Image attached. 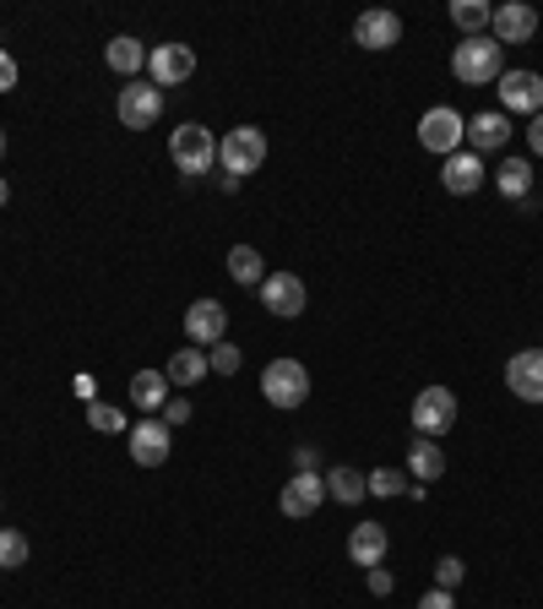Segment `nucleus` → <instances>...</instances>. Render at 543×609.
<instances>
[{
    "label": "nucleus",
    "mask_w": 543,
    "mask_h": 609,
    "mask_svg": "<svg viewBox=\"0 0 543 609\" xmlns=\"http://www.w3.org/2000/svg\"><path fill=\"white\" fill-rule=\"evenodd\" d=\"M11 88H16V60L0 49V93H11Z\"/></svg>",
    "instance_id": "obj_36"
},
{
    "label": "nucleus",
    "mask_w": 543,
    "mask_h": 609,
    "mask_svg": "<svg viewBox=\"0 0 543 609\" xmlns=\"http://www.w3.org/2000/svg\"><path fill=\"white\" fill-rule=\"evenodd\" d=\"M440 185H446L451 196H473V191L484 185V158H478V152H451V158L440 163Z\"/></svg>",
    "instance_id": "obj_18"
},
{
    "label": "nucleus",
    "mask_w": 543,
    "mask_h": 609,
    "mask_svg": "<svg viewBox=\"0 0 543 609\" xmlns=\"http://www.w3.org/2000/svg\"><path fill=\"white\" fill-rule=\"evenodd\" d=\"M262 398H267L272 409H299L310 398V370L299 359H272L267 370H262Z\"/></svg>",
    "instance_id": "obj_5"
},
{
    "label": "nucleus",
    "mask_w": 543,
    "mask_h": 609,
    "mask_svg": "<svg viewBox=\"0 0 543 609\" xmlns=\"http://www.w3.org/2000/svg\"><path fill=\"white\" fill-rule=\"evenodd\" d=\"M326 495L343 501V506H359V501L370 495V484H365V473H354V468H332V473H326Z\"/></svg>",
    "instance_id": "obj_27"
},
{
    "label": "nucleus",
    "mask_w": 543,
    "mask_h": 609,
    "mask_svg": "<svg viewBox=\"0 0 543 609\" xmlns=\"http://www.w3.org/2000/svg\"><path fill=\"white\" fill-rule=\"evenodd\" d=\"M126 447H131V462L136 468H163L169 452H174V430L152 414H141L131 430H126Z\"/></svg>",
    "instance_id": "obj_7"
},
{
    "label": "nucleus",
    "mask_w": 543,
    "mask_h": 609,
    "mask_svg": "<svg viewBox=\"0 0 543 609\" xmlns=\"http://www.w3.org/2000/svg\"><path fill=\"white\" fill-rule=\"evenodd\" d=\"M506 387L522 403H543V348H522L506 359Z\"/></svg>",
    "instance_id": "obj_14"
},
{
    "label": "nucleus",
    "mask_w": 543,
    "mask_h": 609,
    "mask_svg": "<svg viewBox=\"0 0 543 609\" xmlns=\"http://www.w3.org/2000/svg\"><path fill=\"white\" fill-rule=\"evenodd\" d=\"M27 566V539L16 528H0V572H16Z\"/></svg>",
    "instance_id": "obj_29"
},
{
    "label": "nucleus",
    "mask_w": 543,
    "mask_h": 609,
    "mask_svg": "<svg viewBox=\"0 0 543 609\" xmlns=\"http://www.w3.org/2000/svg\"><path fill=\"white\" fill-rule=\"evenodd\" d=\"M115 115H120V126L126 131H147L158 115H163V88H152V82H126L120 88V99H115Z\"/></svg>",
    "instance_id": "obj_9"
},
{
    "label": "nucleus",
    "mask_w": 543,
    "mask_h": 609,
    "mask_svg": "<svg viewBox=\"0 0 543 609\" xmlns=\"http://www.w3.org/2000/svg\"><path fill=\"white\" fill-rule=\"evenodd\" d=\"M169 158H174V169H180L185 180L212 174V163H218V137H212L201 120H185L180 131H169Z\"/></svg>",
    "instance_id": "obj_2"
},
{
    "label": "nucleus",
    "mask_w": 543,
    "mask_h": 609,
    "mask_svg": "<svg viewBox=\"0 0 543 609\" xmlns=\"http://www.w3.org/2000/svg\"><path fill=\"white\" fill-rule=\"evenodd\" d=\"M169 387H196L207 376V348H174V359L163 365Z\"/></svg>",
    "instance_id": "obj_22"
},
{
    "label": "nucleus",
    "mask_w": 543,
    "mask_h": 609,
    "mask_svg": "<svg viewBox=\"0 0 543 609\" xmlns=\"http://www.w3.org/2000/svg\"><path fill=\"white\" fill-rule=\"evenodd\" d=\"M0 158H5V131H0Z\"/></svg>",
    "instance_id": "obj_39"
},
{
    "label": "nucleus",
    "mask_w": 543,
    "mask_h": 609,
    "mask_svg": "<svg viewBox=\"0 0 543 609\" xmlns=\"http://www.w3.org/2000/svg\"><path fill=\"white\" fill-rule=\"evenodd\" d=\"M451 77H457L462 88H489V82L506 77V49H500L489 33L462 38V44L451 49Z\"/></svg>",
    "instance_id": "obj_1"
},
{
    "label": "nucleus",
    "mask_w": 543,
    "mask_h": 609,
    "mask_svg": "<svg viewBox=\"0 0 543 609\" xmlns=\"http://www.w3.org/2000/svg\"><path fill=\"white\" fill-rule=\"evenodd\" d=\"M506 142H511V120H506V115H489V110H484V115L467 120V152L484 158V152H500Z\"/></svg>",
    "instance_id": "obj_19"
},
{
    "label": "nucleus",
    "mask_w": 543,
    "mask_h": 609,
    "mask_svg": "<svg viewBox=\"0 0 543 609\" xmlns=\"http://www.w3.org/2000/svg\"><path fill=\"white\" fill-rule=\"evenodd\" d=\"M262 304H267L277 321H293V315L304 310V278H293V273H267V278H262Z\"/></svg>",
    "instance_id": "obj_16"
},
{
    "label": "nucleus",
    "mask_w": 543,
    "mask_h": 609,
    "mask_svg": "<svg viewBox=\"0 0 543 609\" xmlns=\"http://www.w3.org/2000/svg\"><path fill=\"white\" fill-rule=\"evenodd\" d=\"M88 425L93 430H104V436H126L131 425H126V414L120 409H109V403H88Z\"/></svg>",
    "instance_id": "obj_28"
},
{
    "label": "nucleus",
    "mask_w": 543,
    "mask_h": 609,
    "mask_svg": "<svg viewBox=\"0 0 543 609\" xmlns=\"http://www.w3.org/2000/svg\"><path fill=\"white\" fill-rule=\"evenodd\" d=\"M528 142H533V152L543 158V115H533V126H528Z\"/></svg>",
    "instance_id": "obj_37"
},
{
    "label": "nucleus",
    "mask_w": 543,
    "mask_h": 609,
    "mask_svg": "<svg viewBox=\"0 0 543 609\" xmlns=\"http://www.w3.org/2000/svg\"><path fill=\"white\" fill-rule=\"evenodd\" d=\"M386 550H392V533H386V522H354V533H348V561L354 566H381L386 561Z\"/></svg>",
    "instance_id": "obj_17"
},
{
    "label": "nucleus",
    "mask_w": 543,
    "mask_h": 609,
    "mask_svg": "<svg viewBox=\"0 0 543 609\" xmlns=\"http://www.w3.org/2000/svg\"><path fill=\"white\" fill-rule=\"evenodd\" d=\"M240 365H245V354H240V348H234V343H229V337H223V343H212V348H207V370H218V376H234V370H240Z\"/></svg>",
    "instance_id": "obj_30"
},
{
    "label": "nucleus",
    "mask_w": 543,
    "mask_h": 609,
    "mask_svg": "<svg viewBox=\"0 0 543 609\" xmlns=\"http://www.w3.org/2000/svg\"><path fill=\"white\" fill-rule=\"evenodd\" d=\"M418 609H457V599H451L446 588H429V594L418 599Z\"/></svg>",
    "instance_id": "obj_35"
},
{
    "label": "nucleus",
    "mask_w": 543,
    "mask_h": 609,
    "mask_svg": "<svg viewBox=\"0 0 543 609\" xmlns=\"http://www.w3.org/2000/svg\"><path fill=\"white\" fill-rule=\"evenodd\" d=\"M196 77V55L190 44H152L147 49V82L152 88H180Z\"/></svg>",
    "instance_id": "obj_10"
},
{
    "label": "nucleus",
    "mask_w": 543,
    "mask_h": 609,
    "mask_svg": "<svg viewBox=\"0 0 543 609\" xmlns=\"http://www.w3.org/2000/svg\"><path fill=\"white\" fill-rule=\"evenodd\" d=\"M169 398H174V392H169V376H163V370H136L131 376V403L141 414H163Z\"/></svg>",
    "instance_id": "obj_20"
},
{
    "label": "nucleus",
    "mask_w": 543,
    "mask_h": 609,
    "mask_svg": "<svg viewBox=\"0 0 543 609\" xmlns=\"http://www.w3.org/2000/svg\"><path fill=\"white\" fill-rule=\"evenodd\" d=\"M489 16H495L489 0H451V22L462 27V38H478L489 27Z\"/></svg>",
    "instance_id": "obj_26"
},
{
    "label": "nucleus",
    "mask_w": 543,
    "mask_h": 609,
    "mask_svg": "<svg viewBox=\"0 0 543 609\" xmlns=\"http://www.w3.org/2000/svg\"><path fill=\"white\" fill-rule=\"evenodd\" d=\"M158 420H163V425H169V430H174V425H190V398H169V403H163V414H158Z\"/></svg>",
    "instance_id": "obj_33"
},
{
    "label": "nucleus",
    "mask_w": 543,
    "mask_h": 609,
    "mask_svg": "<svg viewBox=\"0 0 543 609\" xmlns=\"http://www.w3.org/2000/svg\"><path fill=\"white\" fill-rule=\"evenodd\" d=\"M462 572H467V566H462L457 555H440V561H435V588H446V594H451V588L462 583Z\"/></svg>",
    "instance_id": "obj_32"
},
{
    "label": "nucleus",
    "mask_w": 543,
    "mask_h": 609,
    "mask_svg": "<svg viewBox=\"0 0 543 609\" xmlns=\"http://www.w3.org/2000/svg\"><path fill=\"white\" fill-rule=\"evenodd\" d=\"M495 88H500V104H506L511 115H528V120L543 115V77L539 71H506Z\"/></svg>",
    "instance_id": "obj_13"
},
{
    "label": "nucleus",
    "mask_w": 543,
    "mask_h": 609,
    "mask_svg": "<svg viewBox=\"0 0 543 609\" xmlns=\"http://www.w3.org/2000/svg\"><path fill=\"white\" fill-rule=\"evenodd\" d=\"M321 501H326V473H315V468H299V473L282 484V495H277V512H282V517H293V522H304V517H315V512H321Z\"/></svg>",
    "instance_id": "obj_8"
},
{
    "label": "nucleus",
    "mask_w": 543,
    "mask_h": 609,
    "mask_svg": "<svg viewBox=\"0 0 543 609\" xmlns=\"http://www.w3.org/2000/svg\"><path fill=\"white\" fill-rule=\"evenodd\" d=\"M185 337L196 343V348H212V343H223L229 337V310L218 300H196L185 310Z\"/></svg>",
    "instance_id": "obj_15"
},
{
    "label": "nucleus",
    "mask_w": 543,
    "mask_h": 609,
    "mask_svg": "<svg viewBox=\"0 0 543 609\" xmlns=\"http://www.w3.org/2000/svg\"><path fill=\"white\" fill-rule=\"evenodd\" d=\"M418 142L429 152H440V158H451V152H462V142H467V120H462L451 104H435V110H424V120H418Z\"/></svg>",
    "instance_id": "obj_6"
},
{
    "label": "nucleus",
    "mask_w": 543,
    "mask_h": 609,
    "mask_svg": "<svg viewBox=\"0 0 543 609\" xmlns=\"http://www.w3.org/2000/svg\"><path fill=\"white\" fill-rule=\"evenodd\" d=\"M407 473H413L418 484L440 479V473H446V452H440V441H424V436H418V441L407 447Z\"/></svg>",
    "instance_id": "obj_23"
},
{
    "label": "nucleus",
    "mask_w": 543,
    "mask_h": 609,
    "mask_svg": "<svg viewBox=\"0 0 543 609\" xmlns=\"http://www.w3.org/2000/svg\"><path fill=\"white\" fill-rule=\"evenodd\" d=\"M218 163H223V180H245L267 163V131L262 126H234L223 142H218Z\"/></svg>",
    "instance_id": "obj_3"
},
{
    "label": "nucleus",
    "mask_w": 543,
    "mask_h": 609,
    "mask_svg": "<svg viewBox=\"0 0 543 609\" xmlns=\"http://www.w3.org/2000/svg\"><path fill=\"white\" fill-rule=\"evenodd\" d=\"M229 278L245 284V289H262V278H267L262 251H256V245H234V251H229Z\"/></svg>",
    "instance_id": "obj_25"
},
{
    "label": "nucleus",
    "mask_w": 543,
    "mask_h": 609,
    "mask_svg": "<svg viewBox=\"0 0 543 609\" xmlns=\"http://www.w3.org/2000/svg\"><path fill=\"white\" fill-rule=\"evenodd\" d=\"M354 44H359V49H370V55H381V49L403 44V16H397V11H386V5L359 11V22H354Z\"/></svg>",
    "instance_id": "obj_11"
},
{
    "label": "nucleus",
    "mask_w": 543,
    "mask_h": 609,
    "mask_svg": "<svg viewBox=\"0 0 543 609\" xmlns=\"http://www.w3.org/2000/svg\"><path fill=\"white\" fill-rule=\"evenodd\" d=\"M539 33V11L533 5H522V0H506V5H495V16H489V38L506 49V44H528Z\"/></svg>",
    "instance_id": "obj_12"
},
{
    "label": "nucleus",
    "mask_w": 543,
    "mask_h": 609,
    "mask_svg": "<svg viewBox=\"0 0 543 609\" xmlns=\"http://www.w3.org/2000/svg\"><path fill=\"white\" fill-rule=\"evenodd\" d=\"M104 60H109V71H115V77H131V82L141 77V71H147V49H141V38H131V33L109 38Z\"/></svg>",
    "instance_id": "obj_21"
},
{
    "label": "nucleus",
    "mask_w": 543,
    "mask_h": 609,
    "mask_svg": "<svg viewBox=\"0 0 543 609\" xmlns=\"http://www.w3.org/2000/svg\"><path fill=\"white\" fill-rule=\"evenodd\" d=\"M5 196H11V180H5V174H0V207H5Z\"/></svg>",
    "instance_id": "obj_38"
},
{
    "label": "nucleus",
    "mask_w": 543,
    "mask_h": 609,
    "mask_svg": "<svg viewBox=\"0 0 543 609\" xmlns=\"http://www.w3.org/2000/svg\"><path fill=\"white\" fill-rule=\"evenodd\" d=\"M365 484H370V495H403L407 490V479H403V468H376V473H365Z\"/></svg>",
    "instance_id": "obj_31"
},
{
    "label": "nucleus",
    "mask_w": 543,
    "mask_h": 609,
    "mask_svg": "<svg viewBox=\"0 0 543 609\" xmlns=\"http://www.w3.org/2000/svg\"><path fill=\"white\" fill-rule=\"evenodd\" d=\"M413 430L424 436V441H440V436H451V425H457V392L451 387H424L418 398H413Z\"/></svg>",
    "instance_id": "obj_4"
},
{
    "label": "nucleus",
    "mask_w": 543,
    "mask_h": 609,
    "mask_svg": "<svg viewBox=\"0 0 543 609\" xmlns=\"http://www.w3.org/2000/svg\"><path fill=\"white\" fill-rule=\"evenodd\" d=\"M495 185H500V196L528 202V191H533V163H528V158H506V163L495 169Z\"/></svg>",
    "instance_id": "obj_24"
},
{
    "label": "nucleus",
    "mask_w": 543,
    "mask_h": 609,
    "mask_svg": "<svg viewBox=\"0 0 543 609\" xmlns=\"http://www.w3.org/2000/svg\"><path fill=\"white\" fill-rule=\"evenodd\" d=\"M365 583H370V594H376V599H386V594L397 588V577H392L386 566H370V572H365Z\"/></svg>",
    "instance_id": "obj_34"
}]
</instances>
